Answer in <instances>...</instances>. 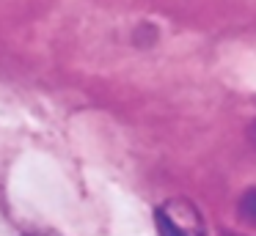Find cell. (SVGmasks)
<instances>
[{"label":"cell","mask_w":256,"mask_h":236,"mask_svg":"<svg viewBox=\"0 0 256 236\" xmlns=\"http://www.w3.org/2000/svg\"><path fill=\"white\" fill-rule=\"evenodd\" d=\"M20 236H61V234L52 231V228H28V231H22Z\"/></svg>","instance_id":"3957f363"},{"label":"cell","mask_w":256,"mask_h":236,"mask_svg":"<svg viewBox=\"0 0 256 236\" xmlns=\"http://www.w3.org/2000/svg\"><path fill=\"white\" fill-rule=\"evenodd\" d=\"M240 214H242V220H248L250 225H256V187H250V190L240 198Z\"/></svg>","instance_id":"7a4b0ae2"},{"label":"cell","mask_w":256,"mask_h":236,"mask_svg":"<svg viewBox=\"0 0 256 236\" xmlns=\"http://www.w3.org/2000/svg\"><path fill=\"white\" fill-rule=\"evenodd\" d=\"M160 236H206V225L198 209L184 198H171L154 212Z\"/></svg>","instance_id":"6da1fadb"},{"label":"cell","mask_w":256,"mask_h":236,"mask_svg":"<svg viewBox=\"0 0 256 236\" xmlns=\"http://www.w3.org/2000/svg\"><path fill=\"white\" fill-rule=\"evenodd\" d=\"M250 140H254V146H256V121L250 124Z\"/></svg>","instance_id":"277c9868"}]
</instances>
